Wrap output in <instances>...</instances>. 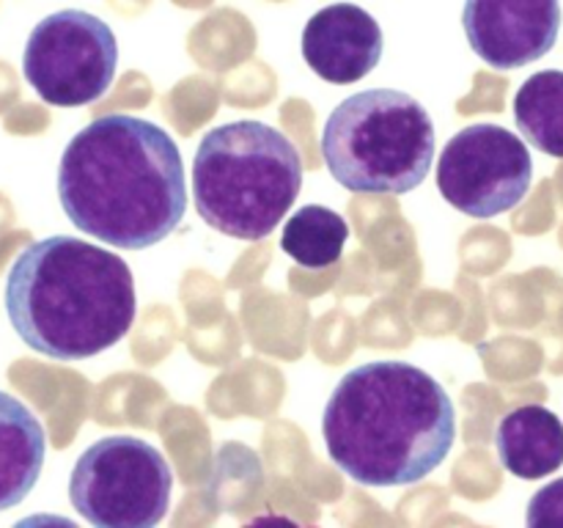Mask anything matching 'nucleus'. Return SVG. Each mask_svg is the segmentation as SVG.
I'll return each mask as SVG.
<instances>
[{"label":"nucleus","mask_w":563,"mask_h":528,"mask_svg":"<svg viewBox=\"0 0 563 528\" xmlns=\"http://www.w3.org/2000/svg\"><path fill=\"white\" fill-rule=\"evenodd\" d=\"M58 198L71 226L104 245L126 251L157 245L187 212L179 146L141 116H99L66 143Z\"/></svg>","instance_id":"nucleus-1"},{"label":"nucleus","mask_w":563,"mask_h":528,"mask_svg":"<svg viewBox=\"0 0 563 528\" xmlns=\"http://www.w3.org/2000/svg\"><path fill=\"white\" fill-rule=\"evenodd\" d=\"M328 454L352 482L405 487L443 465L456 438L454 402L423 369L372 361L339 380L322 416Z\"/></svg>","instance_id":"nucleus-2"},{"label":"nucleus","mask_w":563,"mask_h":528,"mask_svg":"<svg viewBox=\"0 0 563 528\" xmlns=\"http://www.w3.org/2000/svg\"><path fill=\"white\" fill-rule=\"evenodd\" d=\"M11 328L38 355L82 361L110 350L135 322V278L108 248L75 237L36 240L5 278Z\"/></svg>","instance_id":"nucleus-3"},{"label":"nucleus","mask_w":563,"mask_h":528,"mask_svg":"<svg viewBox=\"0 0 563 528\" xmlns=\"http://www.w3.org/2000/svg\"><path fill=\"white\" fill-rule=\"evenodd\" d=\"M302 163L295 143L262 121L214 127L192 160V201L209 229L256 242L278 229L297 201Z\"/></svg>","instance_id":"nucleus-4"},{"label":"nucleus","mask_w":563,"mask_h":528,"mask_svg":"<svg viewBox=\"0 0 563 528\" xmlns=\"http://www.w3.org/2000/svg\"><path fill=\"white\" fill-rule=\"evenodd\" d=\"M322 157L339 185L366 196H401L423 185L434 160V124L416 97L368 88L324 121Z\"/></svg>","instance_id":"nucleus-5"},{"label":"nucleus","mask_w":563,"mask_h":528,"mask_svg":"<svg viewBox=\"0 0 563 528\" xmlns=\"http://www.w3.org/2000/svg\"><path fill=\"white\" fill-rule=\"evenodd\" d=\"M174 473L159 449L132 435H110L77 457L69 501L82 520L104 528L157 526L170 506Z\"/></svg>","instance_id":"nucleus-6"},{"label":"nucleus","mask_w":563,"mask_h":528,"mask_svg":"<svg viewBox=\"0 0 563 528\" xmlns=\"http://www.w3.org/2000/svg\"><path fill=\"white\" fill-rule=\"evenodd\" d=\"M119 42L104 20L64 9L38 20L22 53V75L55 108H82L104 97L115 77Z\"/></svg>","instance_id":"nucleus-7"},{"label":"nucleus","mask_w":563,"mask_h":528,"mask_svg":"<svg viewBox=\"0 0 563 528\" xmlns=\"http://www.w3.org/2000/svg\"><path fill=\"white\" fill-rule=\"evenodd\" d=\"M533 160L522 138L498 124L456 132L438 160L440 196L467 218L487 220L515 209L531 190Z\"/></svg>","instance_id":"nucleus-8"},{"label":"nucleus","mask_w":563,"mask_h":528,"mask_svg":"<svg viewBox=\"0 0 563 528\" xmlns=\"http://www.w3.org/2000/svg\"><path fill=\"white\" fill-rule=\"evenodd\" d=\"M467 44L495 69H520L544 58L561 31L559 0H465Z\"/></svg>","instance_id":"nucleus-9"},{"label":"nucleus","mask_w":563,"mask_h":528,"mask_svg":"<svg viewBox=\"0 0 563 528\" xmlns=\"http://www.w3.org/2000/svg\"><path fill=\"white\" fill-rule=\"evenodd\" d=\"M302 58L313 75L333 86L363 80L383 58V28L355 3L319 9L302 28Z\"/></svg>","instance_id":"nucleus-10"},{"label":"nucleus","mask_w":563,"mask_h":528,"mask_svg":"<svg viewBox=\"0 0 563 528\" xmlns=\"http://www.w3.org/2000/svg\"><path fill=\"white\" fill-rule=\"evenodd\" d=\"M500 465L515 476L537 482L563 465V424L542 405L515 407L495 429Z\"/></svg>","instance_id":"nucleus-11"},{"label":"nucleus","mask_w":563,"mask_h":528,"mask_svg":"<svg viewBox=\"0 0 563 528\" xmlns=\"http://www.w3.org/2000/svg\"><path fill=\"white\" fill-rule=\"evenodd\" d=\"M47 435L31 407L0 391V512L22 504L44 468Z\"/></svg>","instance_id":"nucleus-12"},{"label":"nucleus","mask_w":563,"mask_h":528,"mask_svg":"<svg viewBox=\"0 0 563 528\" xmlns=\"http://www.w3.org/2000/svg\"><path fill=\"white\" fill-rule=\"evenodd\" d=\"M515 121L522 138L550 157H563V72L528 77L515 97Z\"/></svg>","instance_id":"nucleus-13"},{"label":"nucleus","mask_w":563,"mask_h":528,"mask_svg":"<svg viewBox=\"0 0 563 528\" xmlns=\"http://www.w3.org/2000/svg\"><path fill=\"white\" fill-rule=\"evenodd\" d=\"M350 240V226L335 209L308 204L286 220L280 248L306 270H324L335 264Z\"/></svg>","instance_id":"nucleus-14"},{"label":"nucleus","mask_w":563,"mask_h":528,"mask_svg":"<svg viewBox=\"0 0 563 528\" xmlns=\"http://www.w3.org/2000/svg\"><path fill=\"white\" fill-rule=\"evenodd\" d=\"M528 526H563V479L544 484L528 504Z\"/></svg>","instance_id":"nucleus-15"},{"label":"nucleus","mask_w":563,"mask_h":528,"mask_svg":"<svg viewBox=\"0 0 563 528\" xmlns=\"http://www.w3.org/2000/svg\"><path fill=\"white\" fill-rule=\"evenodd\" d=\"M561 182H563V168H561Z\"/></svg>","instance_id":"nucleus-16"}]
</instances>
